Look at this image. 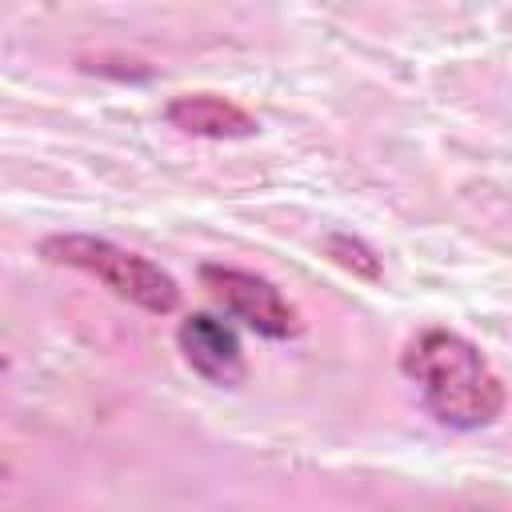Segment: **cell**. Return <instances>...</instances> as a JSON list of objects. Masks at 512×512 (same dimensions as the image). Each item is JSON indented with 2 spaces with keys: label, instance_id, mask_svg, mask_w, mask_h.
I'll return each instance as SVG.
<instances>
[{
  "label": "cell",
  "instance_id": "1",
  "mask_svg": "<svg viewBox=\"0 0 512 512\" xmlns=\"http://www.w3.org/2000/svg\"><path fill=\"white\" fill-rule=\"evenodd\" d=\"M400 372L444 428L476 432L504 412V380L488 356L452 328L416 332L400 352Z\"/></svg>",
  "mask_w": 512,
  "mask_h": 512
},
{
  "label": "cell",
  "instance_id": "2",
  "mask_svg": "<svg viewBox=\"0 0 512 512\" xmlns=\"http://www.w3.org/2000/svg\"><path fill=\"white\" fill-rule=\"evenodd\" d=\"M40 256L52 264H68L76 272L96 276L104 288H112L120 300L152 312V316H168L180 304V288L176 280L152 264L140 252H128L104 236H88V232H60L40 240Z\"/></svg>",
  "mask_w": 512,
  "mask_h": 512
},
{
  "label": "cell",
  "instance_id": "3",
  "mask_svg": "<svg viewBox=\"0 0 512 512\" xmlns=\"http://www.w3.org/2000/svg\"><path fill=\"white\" fill-rule=\"evenodd\" d=\"M200 284L228 316H236L264 340H292L304 332L300 312L280 296V288L268 276L232 264H200Z\"/></svg>",
  "mask_w": 512,
  "mask_h": 512
},
{
  "label": "cell",
  "instance_id": "4",
  "mask_svg": "<svg viewBox=\"0 0 512 512\" xmlns=\"http://www.w3.org/2000/svg\"><path fill=\"white\" fill-rule=\"evenodd\" d=\"M176 344H180L188 368L196 376H204L208 384L236 388L244 380V348H240V336L220 316H208V312L184 316L180 328H176Z\"/></svg>",
  "mask_w": 512,
  "mask_h": 512
},
{
  "label": "cell",
  "instance_id": "5",
  "mask_svg": "<svg viewBox=\"0 0 512 512\" xmlns=\"http://www.w3.org/2000/svg\"><path fill=\"white\" fill-rule=\"evenodd\" d=\"M164 120L188 136H204V140H244L256 136V116L248 108H240L228 96H212V92H184L172 96L164 108Z\"/></svg>",
  "mask_w": 512,
  "mask_h": 512
},
{
  "label": "cell",
  "instance_id": "6",
  "mask_svg": "<svg viewBox=\"0 0 512 512\" xmlns=\"http://www.w3.org/2000/svg\"><path fill=\"white\" fill-rule=\"evenodd\" d=\"M324 252L344 268V272H352V276H360V280H380L384 276V268H380V256L360 240V236H348V232H332L328 240H324Z\"/></svg>",
  "mask_w": 512,
  "mask_h": 512
}]
</instances>
